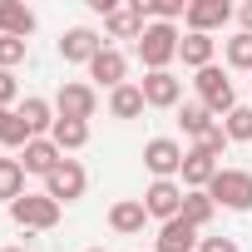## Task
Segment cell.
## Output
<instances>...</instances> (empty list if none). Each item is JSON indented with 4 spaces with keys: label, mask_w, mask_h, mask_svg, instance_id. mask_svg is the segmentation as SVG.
I'll return each mask as SVG.
<instances>
[{
    "label": "cell",
    "mask_w": 252,
    "mask_h": 252,
    "mask_svg": "<svg viewBox=\"0 0 252 252\" xmlns=\"http://www.w3.org/2000/svg\"><path fill=\"white\" fill-rule=\"evenodd\" d=\"M178 45H183V35H178L173 25L149 20V30L139 35V60H144V69H149V74H154V69H168V64L178 60Z\"/></svg>",
    "instance_id": "cell-1"
},
{
    "label": "cell",
    "mask_w": 252,
    "mask_h": 252,
    "mask_svg": "<svg viewBox=\"0 0 252 252\" xmlns=\"http://www.w3.org/2000/svg\"><path fill=\"white\" fill-rule=\"evenodd\" d=\"M193 89H198V104L213 109V119H227V114L237 109V89H232V79H227L218 64L198 69V74H193Z\"/></svg>",
    "instance_id": "cell-2"
},
{
    "label": "cell",
    "mask_w": 252,
    "mask_h": 252,
    "mask_svg": "<svg viewBox=\"0 0 252 252\" xmlns=\"http://www.w3.org/2000/svg\"><path fill=\"white\" fill-rule=\"evenodd\" d=\"M208 198L227 213H247L252 208V173L247 168H218V178L208 183Z\"/></svg>",
    "instance_id": "cell-3"
},
{
    "label": "cell",
    "mask_w": 252,
    "mask_h": 252,
    "mask_svg": "<svg viewBox=\"0 0 252 252\" xmlns=\"http://www.w3.org/2000/svg\"><path fill=\"white\" fill-rule=\"evenodd\" d=\"M10 218L25 232H50V227H60V203L50 193H25V198L10 203Z\"/></svg>",
    "instance_id": "cell-4"
},
{
    "label": "cell",
    "mask_w": 252,
    "mask_h": 252,
    "mask_svg": "<svg viewBox=\"0 0 252 252\" xmlns=\"http://www.w3.org/2000/svg\"><path fill=\"white\" fill-rule=\"evenodd\" d=\"M94 109H99L94 84H84V79H64V84H60V94H55V114H60V119H79V124H89Z\"/></svg>",
    "instance_id": "cell-5"
},
{
    "label": "cell",
    "mask_w": 252,
    "mask_h": 252,
    "mask_svg": "<svg viewBox=\"0 0 252 252\" xmlns=\"http://www.w3.org/2000/svg\"><path fill=\"white\" fill-rule=\"evenodd\" d=\"M183 183L178 178H154L149 188H144V208H149V218H158V222H173L178 213H183Z\"/></svg>",
    "instance_id": "cell-6"
},
{
    "label": "cell",
    "mask_w": 252,
    "mask_h": 252,
    "mask_svg": "<svg viewBox=\"0 0 252 252\" xmlns=\"http://www.w3.org/2000/svg\"><path fill=\"white\" fill-rule=\"evenodd\" d=\"M84 188H89V173H84V163L79 158H64L50 178H45V193L64 208V203H74V198H84Z\"/></svg>",
    "instance_id": "cell-7"
},
{
    "label": "cell",
    "mask_w": 252,
    "mask_h": 252,
    "mask_svg": "<svg viewBox=\"0 0 252 252\" xmlns=\"http://www.w3.org/2000/svg\"><path fill=\"white\" fill-rule=\"evenodd\" d=\"M139 89H144V104H149V109H178V104H183V79H178L173 69L144 74Z\"/></svg>",
    "instance_id": "cell-8"
},
{
    "label": "cell",
    "mask_w": 252,
    "mask_h": 252,
    "mask_svg": "<svg viewBox=\"0 0 252 252\" xmlns=\"http://www.w3.org/2000/svg\"><path fill=\"white\" fill-rule=\"evenodd\" d=\"M183 144L178 139H149L144 144V168L154 173V178H178L183 173Z\"/></svg>",
    "instance_id": "cell-9"
},
{
    "label": "cell",
    "mask_w": 252,
    "mask_h": 252,
    "mask_svg": "<svg viewBox=\"0 0 252 252\" xmlns=\"http://www.w3.org/2000/svg\"><path fill=\"white\" fill-rule=\"evenodd\" d=\"M237 10L227 5V0H188V35H213V30H222L227 20H232Z\"/></svg>",
    "instance_id": "cell-10"
},
{
    "label": "cell",
    "mask_w": 252,
    "mask_h": 252,
    "mask_svg": "<svg viewBox=\"0 0 252 252\" xmlns=\"http://www.w3.org/2000/svg\"><path fill=\"white\" fill-rule=\"evenodd\" d=\"M104 30H109V40H134V45H139V35L149 30L144 0H119V10L104 20Z\"/></svg>",
    "instance_id": "cell-11"
},
{
    "label": "cell",
    "mask_w": 252,
    "mask_h": 252,
    "mask_svg": "<svg viewBox=\"0 0 252 252\" xmlns=\"http://www.w3.org/2000/svg\"><path fill=\"white\" fill-rule=\"evenodd\" d=\"M124 74H129V60H124V50H114V45H104V50L89 60V79H94V84H104L109 94H114L119 84H129Z\"/></svg>",
    "instance_id": "cell-12"
},
{
    "label": "cell",
    "mask_w": 252,
    "mask_h": 252,
    "mask_svg": "<svg viewBox=\"0 0 252 252\" xmlns=\"http://www.w3.org/2000/svg\"><path fill=\"white\" fill-rule=\"evenodd\" d=\"M99 50H104V40H99L89 25H74V30L60 35V60H64V64H89Z\"/></svg>",
    "instance_id": "cell-13"
},
{
    "label": "cell",
    "mask_w": 252,
    "mask_h": 252,
    "mask_svg": "<svg viewBox=\"0 0 252 252\" xmlns=\"http://www.w3.org/2000/svg\"><path fill=\"white\" fill-rule=\"evenodd\" d=\"M60 163H64V154H60V144H55V139H30V144L20 149V168H25V173H35V178H50Z\"/></svg>",
    "instance_id": "cell-14"
},
{
    "label": "cell",
    "mask_w": 252,
    "mask_h": 252,
    "mask_svg": "<svg viewBox=\"0 0 252 252\" xmlns=\"http://www.w3.org/2000/svg\"><path fill=\"white\" fill-rule=\"evenodd\" d=\"M178 178H183V193H208V183L218 178V158H208V154L193 144V149L183 154V173H178Z\"/></svg>",
    "instance_id": "cell-15"
},
{
    "label": "cell",
    "mask_w": 252,
    "mask_h": 252,
    "mask_svg": "<svg viewBox=\"0 0 252 252\" xmlns=\"http://www.w3.org/2000/svg\"><path fill=\"white\" fill-rule=\"evenodd\" d=\"M144 222H149L144 198H119V203L109 208V227H114L119 237H139V232H144Z\"/></svg>",
    "instance_id": "cell-16"
},
{
    "label": "cell",
    "mask_w": 252,
    "mask_h": 252,
    "mask_svg": "<svg viewBox=\"0 0 252 252\" xmlns=\"http://www.w3.org/2000/svg\"><path fill=\"white\" fill-rule=\"evenodd\" d=\"M198 227L193 222H183V218H173V222H163L158 227V242H154V252H198Z\"/></svg>",
    "instance_id": "cell-17"
},
{
    "label": "cell",
    "mask_w": 252,
    "mask_h": 252,
    "mask_svg": "<svg viewBox=\"0 0 252 252\" xmlns=\"http://www.w3.org/2000/svg\"><path fill=\"white\" fill-rule=\"evenodd\" d=\"M30 30H35V10L25 5V0H0V35L25 40Z\"/></svg>",
    "instance_id": "cell-18"
},
{
    "label": "cell",
    "mask_w": 252,
    "mask_h": 252,
    "mask_svg": "<svg viewBox=\"0 0 252 252\" xmlns=\"http://www.w3.org/2000/svg\"><path fill=\"white\" fill-rule=\"evenodd\" d=\"M20 119H25V129L35 134V139H50V129H55V104L50 99H40V94H30L25 104H20Z\"/></svg>",
    "instance_id": "cell-19"
},
{
    "label": "cell",
    "mask_w": 252,
    "mask_h": 252,
    "mask_svg": "<svg viewBox=\"0 0 252 252\" xmlns=\"http://www.w3.org/2000/svg\"><path fill=\"white\" fill-rule=\"evenodd\" d=\"M213 55H218V40L213 35H183V45H178V60L198 74V69H208L213 64Z\"/></svg>",
    "instance_id": "cell-20"
},
{
    "label": "cell",
    "mask_w": 252,
    "mask_h": 252,
    "mask_svg": "<svg viewBox=\"0 0 252 252\" xmlns=\"http://www.w3.org/2000/svg\"><path fill=\"white\" fill-rule=\"evenodd\" d=\"M144 109H149V104H144V89H139V84H119V89L109 94V114H114V119H139Z\"/></svg>",
    "instance_id": "cell-21"
},
{
    "label": "cell",
    "mask_w": 252,
    "mask_h": 252,
    "mask_svg": "<svg viewBox=\"0 0 252 252\" xmlns=\"http://www.w3.org/2000/svg\"><path fill=\"white\" fill-rule=\"evenodd\" d=\"M178 124H183V134H188V139L198 144V139H203V134L213 129L218 119H213V109H208V104H198V99H188V104L178 109Z\"/></svg>",
    "instance_id": "cell-22"
},
{
    "label": "cell",
    "mask_w": 252,
    "mask_h": 252,
    "mask_svg": "<svg viewBox=\"0 0 252 252\" xmlns=\"http://www.w3.org/2000/svg\"><path fill=\"white\" fill-rule=\"evenodd\" d=\"M50 139L60 144V154H74V149H84V144H89V124H79V119H55Z\"/></svg>",
    "instance_id": "cell-23"
},
{
    "label": "cell",
    "mask_w": 252,
    "mask_h": 252,
    "mask_svg": "<svg viewBox=\"0 0 252 252\" xmlns=\"http://www.w3.org/2000/svg\"><path fill=\"white\" fill-rule=\"evenodd\" d=\"M35 134L25 129V119H20V109H0V149H25Z\"/></svg>",
    "instance_id": "cell-24"
},
{
    "label": "cell",
    "mask_w": 252,
    "mask_h": 252,
    "mask_svg": "<svg viewBox=\"0 0 252 252\" xmlns=\"http://www.w3.org/2000/svg\"><path fill=\"white\" fill-rule=\"evenodd\" d=\"M178 218H183V222H193V227L203 232V227H208V222L218 218V203H213L208 193H188V198H183V213H178Z\"/></svg>",
    "instance_id": "cell-25"
},
{
    "label": "cell",
    "mask_w": 252,
    "mask_h": 252,
    "mask_svg": "<svg viewBox=\"0 0 252 252\" xmlns=\"http://www.w3.org/2000/svg\"><path fill=\"white\" fill-rule=\"evenodd\" d=\"M25 198V168L20 158H0V203H15Z\"/></svg>",
    "instance_id": "cell-26"
},
{
    "label": "cell",
    "mask_w": 252,
    "mask_h": 252,
    "mask_svg": "<svg viewBox=\"0 0 252 252\" xmlns=\"http://www.w3.org/2000/svg\"><path fill=\"white\" fill-rule=\"evenodd\" d=\"M222 134H227V144H252V104H237L222 119Z\"/></svg>",
    "instance_id": "cell-27"
},
{
    "label": "cell",
    "mask_w": 252,
    "mask_h": 252,
    "mask_svg": "<svg viewBox=\"0 0 252 252\" xmlns=\"http://www.w3.org/2000/svg\"><path fill=\"white\" fill-rule=\"evenodd\" d=\"M222 55H227V64L232 69H252V35H232V40H222Z\"/></svg>",
    "instance_id": "cell-28"
},
{
    "label": "cell",
    "mask_w": 252,
    "mask_h": 252,
    "mask_svg": "<svg viewBox=\"0 0 252 252\" xmlns=\"http://www.w3.org/2000/svg\"><path fill=\"white\" fill-rule=\"evenodd\" d=\"M144 15L158 20V25H173L178 15H188V5H183V0H144Z\"/></svg>",
    "instance_id": "cell-29"
},
{
    "label": "cell",
    "mask_w": 252,
    "mask_h": 252,
    "mask_svg": "<svg viewBox=\"0 0 252 252\" xmlns=\"http://www.w3.org/2000/svg\"><path fill=\"white\" fill-rule=\"evenodd\" d=\"M25 50H30V40H10V35H0V69L25 64Z\"/></svg>",
    "instance_id": "cell-30"
},
{
    "label": "cell",
    "mask_w": 252,
    "mask_h": 252,
    "mask_svg": "<svg viewBox=\"0 0 252 252\" xmlns=\"http://www.w3.org/2000/svg\"><path fill=\"white\" fill-rule=\"evenodd\" d=\"M198 149H203L208 158H222V154H227V134H222V124H213V129L198 139Z\"/></svg>",
    "instance_id": "cell-31"
},
{
    "label": "cell",
    "mask_w": 252,
    "mask_h": 252,
    "mask_svg": "<svg viewBox=\"0 0 252 252\" xmlns=\"http://www.w3.org/2000/svg\"><path fill=\"white\" fill-rule=\"evenodd\" d=\"M20 99V84H15V69H0V109H10Z\"/></svg>",
    "instance_id": "cell-32"
},
{
    "label": "cell",
    "mask_w": 252,
    "mask_h": 252,
    "mask_svg": "<svg viewBox=\"0 0 252 252\" xmlns=\"http://www.w3.org/2000/svg\"><path fill=\"white\" fill-rule=\"evenodd\" d=\"M198 252H237V242H232V237H203Z\"/></svg>",
    "instance_id": "cell-33"
},
{
    "label": "cell",
    "mask_w": 252,
    "mask_h": 252,
    "mask_svg": "<svg viewBox=\"0 0 252 252\" xmlns=\"http://www.w3.org/2000/svg\"><path fill=\"white\" fill-rule=\"evenodd\" d=\"M237 20H242V35H252V0H247V5H237Z\"/></svg>",
    "instance_id": "cell-34"
},
{
    "label": "cell",
    "mask_w": 252,
    "mask_h": 252,
    "mask_svg": "<svg viewBox=\"0 0 252 252\" xmlns=\"http://www.w3.org/2000/svg\"><path fill=\"white\" fill-rule=\"evenodd\" d=\"M0 252H25V247H0Z\"/></svg>",
    "instance_id": "cell-35"
},
{
    "label": "cell",
    "mask_w": 252,
    "mask_h": 252,
    "mask_svg": "<svg viewBox=\"0 0 252 252\" xmlns=\"http://www.w3.org/2000/svg\"><path fill=\"white\" fill-rule=\"evenodd\" d=\"M84 252H104V247H84Z\"/></svg>",
    "instance_id": "cell-36"
}]
</instances>
